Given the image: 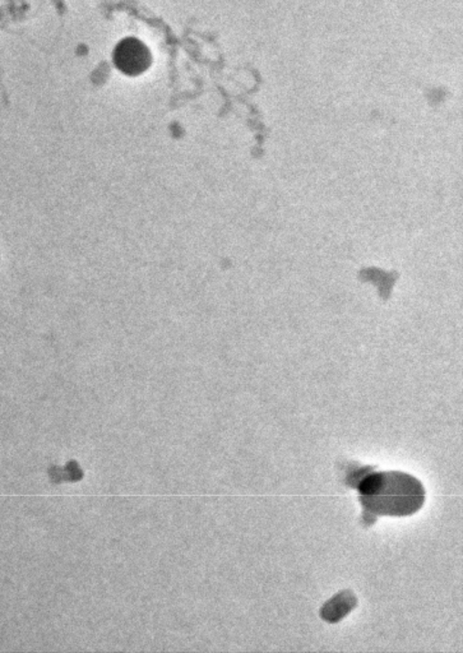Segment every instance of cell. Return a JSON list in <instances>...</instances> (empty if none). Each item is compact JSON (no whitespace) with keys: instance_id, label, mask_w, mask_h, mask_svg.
Here are the masks:
<instances>
[{"instance_id":"1","label":"cell","mask_w":463,"mask_h":653,"mask_svg":"<svg viewBox=\"0 0 463 653\" xmlns=\"http://www.w3.org/2000/svg\"><path fill=\"white\" fill-rule=\"evenodd\" d=\"M365 520L375 522L378 515L407 517L419 512L427 492L419 479L401 472L366 473L356 488Z\"/></svg>"},{"instance_id":"2","label":"cell","mask_w":463,"mask_h":653,"mask_svg":"<svg viewBox=\"0 0 463 653\" xmlns=\"http://www.w3.org/2000/svg\"><path fill=\"white\" fill-rule=\"evenodd\" d=\"M114 60L121 72L136 76L149 68L151 56L145 44L136 38H127L115 49Z\"/></svg>"},{"instance_id":"3","label":"cell","mask_w":463,"mask_h":653,"mask_svg":"<svg viewBox=\"0 0 463 653\" xmlns=\"http://www.w3.org/2000/svg\"><path fill=\"white\" fill-rule=\"evenodd\" d=\"M356 605L355 595L351 591H343L322 607L321 617L325 622L338 623L345 617L349 616L350 611L355 609Z\"/></svg>"}]
</instances>
